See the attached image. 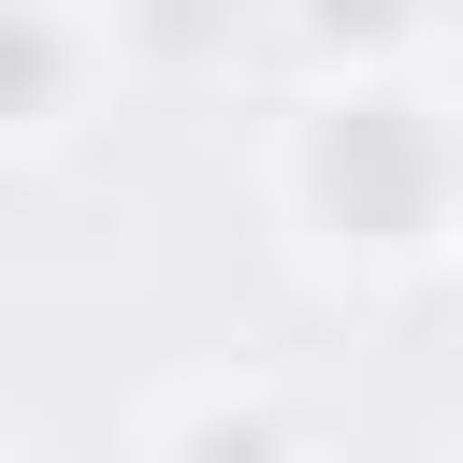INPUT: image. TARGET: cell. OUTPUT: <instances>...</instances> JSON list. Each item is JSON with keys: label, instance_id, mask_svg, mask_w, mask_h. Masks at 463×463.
<instances>
[{"label": "cell", "instance_id": "6da1fadb", "mask_svg": "<svg viewBox=\"0 0 463 463\" xmlns=\"http://www.w3.org/2000/svg\"><path fill=\"white\" fill-rule=\"evenodd\" d=\"M275 217L347 289L434 275L449 260V101H434V72L420 58L405 72H318L275 116Z\"/></svg>", "mask_w": 463, "mask_h": 463}, {"label": "cell", "instance_id": "7a4b0ae2", "mask_svg": "<svg viewBox=\"0 0 463 463\" xmlns=\"http://www.w3.org/2000/svg\"><path fill=\"white\" fill-rule=\"evenodd\" d=\"M101 101H116V43H101V14H87V0H0V159L72 145Z\"/></svg>", "mask_w": 463, "mask_h": 463}, {"label": "cell", "instance_id": "3957f363", "mask_svg": "<svg viewBox=\"0 0 463 463\" xmlns=\"http://www.w3.org/2000/svg\"><path fill=\"white\" fill-rule=\"evenodd\" d=\"M130 463H318V449H304V420H289L275 376H188V391L145 405Z\"/></svg>", "mask_w": 463, "mask_h": 463}, {"label": "cell", "instance_id": "277c9868", "mask_svg": "<svg viewBox=\"0 0 463 463\" xmlns=\"http://www.w3.org/2000/svg\"><path fill=\"white\" fill-rule=\"evenodd\" d=\"M260 29L318 72H405L434 58V0H260Z\"/></svg>", "mask_w": 463, "mask_h": 463}, {"label": "cell", "instance_id": "5b68a950", "mask_svg": "<svg viewBox=\"0 0 463 463\" xmlns=\"http://www.w3.org/2000/svg\"><path fill=\"white\" fill-rule=\"evenodd\" d=\"M101 43H116V72H130V58H145V72H232V58L260 43V0H116Z\"/></svg>", "mask_w": 463, "mask_h": 463}, {"label": "cell", "instance_id": "8992f818", "mask_svg": "<svg viewBox=\"0 0 463 463\" xmlns=\"http://www.w3.org/2000/svg\"><path fill=\"white\" fill-rule=\"evenodd\" d=\"M0 463H14V449H0Z\"/></svg>", "mask_w": 463, "mask_h": 463}]
</instances>
